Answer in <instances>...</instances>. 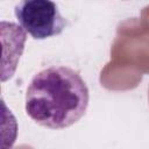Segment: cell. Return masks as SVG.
<instances>
[{
    "mask_svg": "<svg viewBox=\"0 0 149 149\" xmlns=\"http://www.w3.org/2000/svg\"><path fill=\"white\" fill-rule=\"evenodd\" d=\"M88 100V87L78 71L52 65L31 78L24 108L36 123L50 129H63L84 116Z\"/></svg>",
    "mask_w": 149,
    "mask_h": 149,
    "instance_id": "cell-1",
    "label": "cell"
},
{
    "mask_svg": "<svg viewBox=\"0 0 149 149\" xmlns=\"http://www.w3.org/2000/svg\"><path fill=\"white\" fill-rule=\"evenodd\" d=\"M14 14L23 30L35 40L59 35L65 28V19L52 1L24 0L14 7Z\"/></svg>",
    "mask_w": 149,
    "mask_h": 149,
    "instance_id": "cell-2",
    "label": "cell"
}]
</instances>
